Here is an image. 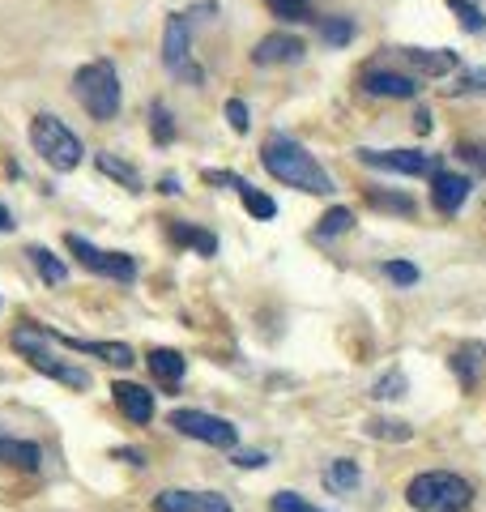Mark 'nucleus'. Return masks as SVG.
Returning <instances> with one entry per match:
<instances>
[{
  "label": "nucleus",
  "mask_w": 486,
  "mask_h": 512,
  "mask_svg": "<svg viewBox=\"0 0 486 512\" xmlns=\"http://www.w3.org/2000/svg\"><path fill=\"white\" fill-rule=\"evenodd\" d=\"M261 163L273 180H282L286 188L312 192V197H329L333 192V175L316 163V154H307V146H299L295 137L286 133H269L261 146Z\"/></svg>",
  "instance_id": "nucleus-1"
},
{
  "label": "nucleus",
  "mask_w": 486,
  "mask_h": 512,
  "mask_svg": "<svg viewBox=\"0 0 486 512\" xmlns=\"http://www.w3.org/2000/svg\"><path fill=\"white\" fill-rule=\"evenodd\" d=\"M405 504L414 512H469L474 487L452 470H423L405 483Z\"/></svg>",
  "instance_id": "nucleus-2"
},
{
  "label": "nucleus",
  "mask_w": 486,
  "mask_h": 512,
  "mask_svg": "<svg viewBox=\"0 0 486 512\" xmlns=\"http://www.w3.org/2000/svg\"><path fill=\"white\" fill-rule=\"evenodd\" d=\"M73 94H77V103L90 111V120H99V124L116 120L120 116V103H124L116 64H111V60L81 64V69L73 73Z\"/></svg>",
  "instance_id": "nucleus-3"
},
{
  "label": "nucleus",
  "mask_w": 486,
  "mask_h": 512,
  "mask_svg": "<svg viewBox=\"0 0 486 512\" xmlns=\"http://www.w3.org/2000/svg\"><path fill=\"white\" fill-rule=\"evenodd\" d=\"M13 350H18V355L35 367V372L69 384V389H90V372H86V367H73V363H64L60 355H52V333H47V329L18 325V329H13Z\"/></svg>",
  "instance_id": "nucleus-4"
},
{
  "label": "nucleus",
  "mask_w": 486,
  "mask_h": 512,
  "mask_svg": "<svg viewBox=\"0 0 486 512\" xmlns=\"http://www.w3.org/2000/svg\"><path fill=\"white\" fill-rule=\"evenodd\" d=\"M30 146H35L43 163L56 167V171H77L81 158H86V146H81V137H77L60 116H47V111L30 120Z\"/></svg>",
  "instance_id": "nucleus-5"
},
{
  "label": "nucleus",
  "mask_w": 486,
  "mask_h": 512,
  "mask_svg": "<svg viewBox=\"0 0 486 512\" xmlns=\"http://www.w3.org/2000/svg\"><path fill=\"white\" fill-rule=\"evenodd\" d=\"M64 244H69V252L77 256L81 265L90 269V274H99V278H111V282H137V261L128 252H107V248H94L90 239H81L77 231L64 239Z\"/></svg>",
  "instance_id": "nucleus-6"
},
{
  "label": "nucleus",
  "mask_w": 486,
  "mask_h": 512,
  "mask_svg": "<svg viewBox=\"0 0 486 512\" xmlns=\"http://www.w3.org/2000/svg\"><path fill=\"white\" fill-rule=\"evenodd\" d=\"M171 427L188 440H201V444H214V448H235L239 444L235 423L218 419V414H205V410H171Z\"/></svg>",
  "instance_id": "nucleus-7"
},
{
  "label": "nucleus",
  "mask_w": 486,
  "mask_h": 512,
  "mask_svg": "<svg viewBox=\"0 0 486 512\" xmlns=\"http://www.w3.org/2000/svg\"><path fill=\"white\" fill-rule=\"evenodd\" d=\"M354 154H359V163L376 167V171H397V175H435L440 171V163L423 150H367L363 146Z\"/></svg>",
  "instance_id": "nucleus-8"
},
{
  "label": "nucleus",
  "mask_w": 486,
  "mask_h": 512,
  "mask_svg": "<svg viewBox=\"0 0 486 512\" xmlns=\"http://www.w3.org/2000/svg\"><path fill=\"white\" fill-rule=\"evenodd\" d=\"M192 56V13H171L167 26H162V64L171 73H180Z\"/></svg>",
  "instance_id": "nucleus-9"
},
{
  "label": "nucleus",
  "mask_w": 486,
  "mask_h": 512,
  "mask_svg": "<svg viewBox=\"0 0 486 512\" xmlns=\"http://www.w3.org/2000/svg\"><path fill=\"white\" fill-rule=\"evenodd\" d=\"M158 512H235L231 500L218 491H158V500H154Z\"/></svg>",
  "instance_id": "nucleus-10"
},
{
  "label": "nucleus",
  "mask_w": 486,
  "mask_h": 512,
  "mask_svg": "<svg viewBox=\"0 0 486 512\" xmlns=\"http://www.w3.org/2000/svg\"><path fill=\"white\" fill-rule=\"evenodd\" d=\"M303 52H307V43L299 35L273 30V35H265L261 43L252 47V64H261V69H269V64H299Z\"/></svg>",
  "instance_id": "nucleus-11"
},
{
  "label": "nucleus",
  "mask_w": 486,
  "mask_h": 512,
  "mask_svg": "<svg viewBox=\"0 0 486 512\" xmlns=\"http://www.w3.org/2000/svg\"><path fill=\"white\" fill-rule=\"evenodd\" d=\"M469 192H474V180H469V175H457V171H435L431 175V205L440 214H457L469 201Z\"/></svg>",
  "instance_id": "nucleus-12"
},
{
  "label": "nucleus",
  "mask_w": 486,
  "mask_h": 512,
  "mask_svg": "<svg viewBox=\"0 0 486 512\" xmlns=\"http://www.w3.org/2000/svg\"><path fill=\"white\" fill-rule=\"evenodd\" d=\"M47 333H52V329H47ZM52 342L77 350V355H94V359H103L111 367H133L137 363L133 346H124V342H90V338H69V333H52Z\"/></svg>",
  "instance_id": "nucleus-13"
},
{
  "label": "nucleus",
  "mask_w": 486,
  "mask_h": 512,
  "mask_svg": "<svg viewBox=\"0 0 486 512\" xmlns=\"http://www.w3.org/2000/svg\"><path fill=\"white\" fill-rule=\"evenodd\" d=\"M111 402L120 406V414L128 423H150L154 419V393L141 389L133 380H116L111 384Z\"/></svg>",
  "instance_id": "nucleus-14"
},
{
  "label": "nucleus",
  "mask_w": 486,
  "mask_h": 512,
  "mask_svg": "<svg viewBox=\"0 0 486 512\" xmlns=\"http://www.w3.org/2000/svg\"><path fill=\"white\" fill-rule=\"evenodd\" d=\"M363 90L371 94V99H414L418 82L410 73H397V69H367Z\"/></svg>",
  "instance_id": "nucleus-15"
},
{
  "label": "nucleus",
  "mask_w": 486,
  "mask_h": 512,
  "mask_svg": "<svg viewBox=\"0 0 486 512\" xmlns=\"http://www.w3.org/2000/svg\"><path fill=\"white\" fill-rule=\"evenodd\" d=\"M397 64H405V69L423 73V77H444L457 69V56L448 52V47H440V52H427V47H397Z\"/></svg>",
  "instance_id": "nucleus-16"
},
{
  "label": "nucleus",
  "mask_w": 486,
  "mask_h": 512,
  "mask_svg": "<svg viewBox=\"0 0 486 512\" xmlns=\"http://www.w3.org/2000/svg\"><path fill=\"white\" fill-rule=\"evenodd\" d=\"M448 367L457 372V380L465 384V389H474V384L482 380V367H486V342H465L448 355Z\"/></svg>",
  "instance_id": "nucleus-17"
},
{
  "label": "nucleus",
  "mask_w": 486,
  "mask_h": 512,
  "mask_svg": "<svg viewBox=\"0 0 486 512\" xmlns=\"http://www.w3.org/2000/svg\"><path fill=\"white\" fill-rule=\"evenodd\" d=\"M0 466L22 470V474H35V470L43 466V453H39V444H30V440H9V436H0Z\"/></svg>",
  "instance_id": "nucleus-18"
},
{
  "label": "nucleus",
  "mask_w": 486,
  "mask_h": 512,
  "mask_svg": "<svg viewBox=\"0 0 486 512\" xmlns=\"http://www.w3.org/2000/svg\"><path fill=\"white\" fill-rule=\"evenodd\" d=\"M150 372L167 384V389H175V384L184 380V372H188V359L180 355V350H167V346H158V350H150Z\"/></svg>",
  "instance_id": "nucleus-19"
},
{
  "label": "nucleus",
  "mask_w": 486,
  "mask_h": 512,
  "mask_svg": "<svg viewBox=\"0 0 486 512\" xmlns=\"http://www.w3.org/2000/svg\"><path fill=\"white\" fill-rule=\"evenodd\" d=\"M171 239L175 244H184V248H192L197 256H218V235L192 227V222H171Z\"/></svg>",
  "instance_id": "nucleus-20"
},
{
  "label": "nucleus",
  "mask_w": 486,
  "mask_h": 512,
  "mask_svg": "<svg viewBox=\"0 0 486 512\" xmlns=\"http://www.w3.org/2000/svg\"><path fill=\"white\" fill-rule=\"evenodd\" d=\"M359 478H363V474H359V466H354L350 457H342V461H333V466L320 474V483H324V491H333V495H346V491H354V487H359Z\"/></svg>",
  "instance_id": "nucleus-21"
},
{
  "label": "nucleus",
  "mask_w": 486,
  "mask_h": 512,
  "mask_svg": "<svg viewBox=\"0 0 486 512\" xmlns=\"http://www.w3.org/2000/svg\"><path fill=\"white\" fill-rule=\"evenodd\" d=\"M94 163H99V171H103V175H111V180H120L128 192H141V175H137V167H128L124 158H116L111 150H103V154H94Z\"/></svg>",
  "instance_id": "nucleus-22"
},
{
  "label": "nucleus",
  "mask_w": 486,
  "mask_h": 512,
  "mask_svg": "<svg viewBox=\"0 0 486 512\" xmlns=\"http://www.w3.org/2000/svg\"><path fill=\"white\" fill-rule=\"evenodd\" d=\"M367 436L371 440H384V444H405V440H414V427L405 423V419H367Z\"/></svg>",
  "instance_id": "nucleus-23"
},
{
  "label": "nucleus",
  "mask_w": 486,
  "mask_h": 512,
  "mask_svg": "<svg viewBox=\"0 0 486 512\" xmlns=\"http://www.w3.org/2000/svg\"><path fill=\"white\" fill-rule=\"evenodd\" d=\"M30 265H35V269H39V278H43V282H52V286H60L64 278H69V265H64L52 248H39V244H35V248H30Z\"/></svg>",
  "instance_id": "nucleus-24"
},
{
  "label": "nucleus",
  "mask_w": 486,
  "mask_h": 512,
  "mask_svg": "<svg viewBox=\"0 0 486 512\" xmlns=\"http://www.w3.org/2000/svg\"><path fill=\"white\" fill-rule=\"evenodd\" d=\"M367 205L371 210H384V214H414V201L405 192H384V188H367Z\"/></svg>",
  "instance_id": "nucleus-25"
},
{
  "label": "nucleus",
  "mask_w": 486,
  "mask_h": 512,
  "mask_svg": "<svg viewBox=\"0 0 486 512\" xmlns=\"http://www.w3.org/2000/svg\"><path fill=\"white\" fill-rule=\"evenodd\" d=\"M239 197H243V210H248L252 218H261V222H269V218H278V201L269 197V192H261V188H252V184H243L239 188Z\"/></svg>",
  "instance_id": "nucleus-26"
},
{
  "label": "nucleus",
  "mask_w": 486,
  "mask_h": 512,
  "mask_svg": "<svg viewBox=\"0 0 486 512\" xmlns=\"http://www.w3.org/2000/svg\"><path fill=\"white\" fill-rule=\"evenodd\" d=\"M346 231H354V210H346V205H333V210L320 218L316 239H337V235H346Z\"/></svg>",
  "instance_id": "nucleus-27"
},
{
  "label": "nucleus",
  "mask_w": 486,
  "mask_h": 512,
  "mask_svg": "<svg viewBox=\"0 0 486 512\" xmlns=\"http://www.w3.org/2000/svg\"><path fill=\"white\" fill-rule=\"evenodd\" d=\"M405 389H410V380H405L401 367H393V372H384L371 384V397H376V402H397V397H405Z\"/></svg>",
  "instance_id": "nucleus-28"
},
{
  "label": "nucleus",
  "mask_w": 486,
  "mask_h": 512,
  "mask_svg": "<svg viewBox=\"0 0 486 512\" xmlns=\"http://www.w3.org/2000/svg\"><path fill=\"white\" fill-rule=\"evenodd\" d=\"M448 9L457 13L461 30H469V35H482V30H486V13H482L478 0H448Z\"/></svg>",
  "instance_id": "nucleus-29"
},
{
  "label": "nucleus",
  "mask_w": 486,
  "mask_h": 512,
  "mask_svg": "<svg viewBox=\"0 0 486 512\" xmlns=\"http://www.w3.org/2000/svg\"><path fill=\"white\" fill-rule=\"evenodd\" d=\"M265 5L282 22H312V0H265Z\"/></svg>",
  "instance_id": "nucleus-30"
},
{
  "label": "nucleus",
  "mask_w": 486,
  "mask_h": 512,
  "mask_svg": "<svg viewBox=\"0 0 486 512\" xmlns=\"http://www.w3.org/2000/svg\"><path fill=\"white\" fill-rule=\"evenodd\" d=\"M150 128H154L158 146H171V141H175V120H171V107L167 103H154L150 107Z\"/></svg>",
  "instance_id": "nucleus-31"
},
{
  "label": "nucleus",
  "mask_w": 486,
  "mask_h": 512,
  "mask_svg": "<svg viewBox=\"0 0 486 512\" xmlns=\"http://www.w3.org/2000/svg\"><path fill=\"white\" fill-rule=\"evenodd\" d=\"M320 39L329 47H346L354 39V22L350 18H324L320 22Z\"/></svg>",
  "instance_id": "nucleus-32"
},
{
  "label": "nucleus",
  "mask_w": 486,
  "mask_h": 512,
  "mask_svg": "<svg viewBox=\"0 0 486 512\" xmlns=\"http://www.w3.org/2000/svg\"><path fill=\"white\" fill-rule=\"evenodd\" d=\"M380 274H384L388 282H397V286H414L418 278H423V274H418V265H410V261H384Z\"/></svg>",
  "instance_id": "nucleus-33"
},
{
  "label": "nucleus",
  "mask_w": 486,
  "mask_h": 512,
  "mask_svg": "<svg viewBox=\"0 0 486 512\" xmlns=\"http://www.w3.org/2000/svg\"><path fill=\"white\" fill-rule=\"evenodd\" d=\"M269 512H320L316 504H307L303 495H295V491H278L269 500Z\"/></svg>",
  "instance_id": "nucleus-34"
},
{
  "label": "nucleus",
  "mask_w": 486,
  "mask_h": 512,
  "mask_svg": "<svg viewBox=\"0 0 486 512\" xmlns=\"http://www.w3.org/2000/svg\"><path fill=\"white\" fill-rule=\"evenodd\" d=\"M448 94H486V69H465Z\"/></svg>",
  "instance_id": "nucleus-35"
},
{
  "label": "nucleus",
  "mask_w": 486,
  "mask_h": 512,
  "mask_svg": "<svg viewBox=\"0 0 486 512\" xmlns=\"http://www.w3.org/2000/svg\"><path fill=\"white\" fill-rule=\"evenodd\" d=\"M226 120H231V128H235V133H248V103H243V99H226Z\"/></svg>",
  "instance_id": "nucleus-36"
},
{
  "label": "nucleus",
  "mask_w": 486,
  "mask_h": 512,
  "mask_svg": "<svg viewBox=\"0 0 486 512\" xmlns=\"http://www.w3.org/2000/svg\"><path fill=\"white\" fill-rule=\"evenodd\" d=\"M235 466L256 470V466H269V457H265V453H235Z\"/></svg>",
  "instance_id": "nucleus-37"
},
{
  "label": "nucleus",
  "mask_w": 486,
  "mask_h": 512,
  "mask_svg": "<svg viewBox=\"0 0 486 512\" xmlns=\"http://www.w3.org/2000/svg\"><path fill=\"white\" fill-rule=\"evenodd\" d=\"M461 158L465 163H478L486 171V146H461Z\"/></svg>",
  "instance_id": "nucleus-38"
},
{
  "label": "nucleus",
  "mask_w": 486,
  "mask_h": 512,
  "mask_svg": "<svg viewBox=\"0 0 486 512\" xmlns=\"http://www.w3.org/2000/svg\"><path fill=\"white\" fill-rule=\"evenodd\" d=\"M414 128H418V133H431V111H427V107L414 111Z\"/></svg>",
  "instance_id": "nucleus-39"
},
{
  "label": "nucleus",
  "mask_w": 486,
  "mask_h": 512,
  "mask_svg": "<svg viewBox=\"0 0 486 512\" xmlns=\"http://www.w3.org/2000/svg\"><path fill=\"white\" fill-rule=\"evenodd\" d=\"M158 188H162V192H167V197H175V192H180V180H175V175H167V180H162Z\"/></svg>",
  "instance_id": "nucleus-40"
},
{
  "label": "nucleus",
  "mask_w": 486,
  "mask_h": 512,
  "mask_svg": "<svg viewBox=\"0 0 486 512\" xmlns=\"http://www.w3.org/2000/svg\"><path fill=\"white\" fill-rule=\"evenodd\" d=\"M5 231H13V214L0 205V235H5Z\"/></svg>",
  "instance_id": "nucleus-41"
}]
</instances>
